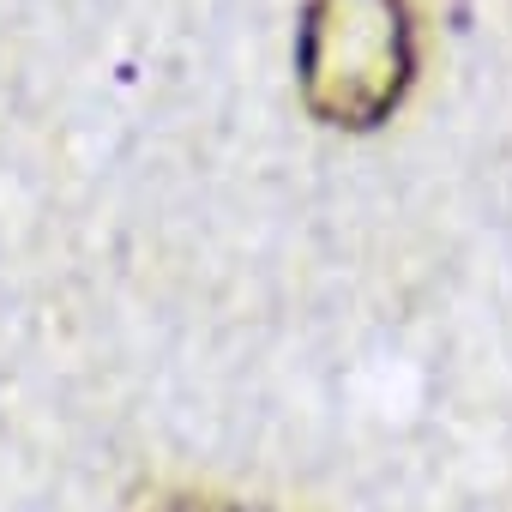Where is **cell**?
Wrapping results in <instances>:
<instances>
[{"label": "cell", "mask_w": 512, "mask_h": 512, "mask_svg": "<svg viewBox=\"0 0 512 512\" xmlns=\"http://www.w3.org/2000/svg\"><path fill=\"white\" fill-rule=\"evenodd\" d=\"M175 512H247V506H229V500H181Z\"/></svg>", "instance_id": "cell-2"}, {"label": "cell", "mask_w": 512, "mask_h": 512, "mask_svg": "<svg viewBox=\"0 0 512 512\" xmlns=\"http://www.w3.org/2000/svg\"><path fill=\"white\" fill-rule=\"evenodd\" d=\"M302 91L332 127H374L410 79V25L398 0H308Z\"/></svg>", "instance_id": "cell-1"}]
</instances>
